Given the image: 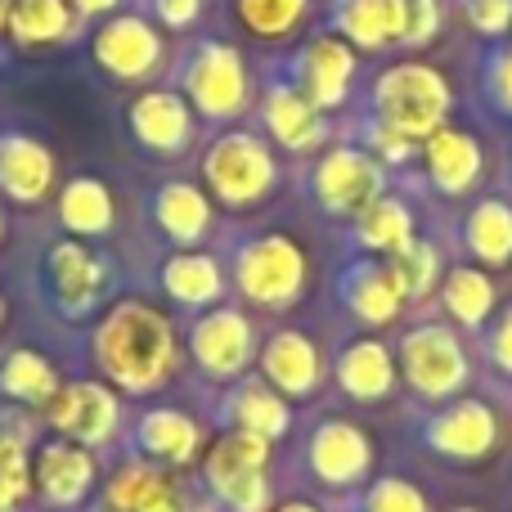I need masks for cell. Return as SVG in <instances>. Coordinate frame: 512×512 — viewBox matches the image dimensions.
Instances as JSON below:
<instances>
[{
	"label": "cell",
	"instance_id": "obj_1",
	"mask_svg": "<svg viewBox=\"0 0 512 512\" xmlns=\"http://www.w3.org/2000/svg\"><path fill=\"white\" fill-rule=\"evenodd\" d=\"M95 360L117 387L153 391L176 364V337H171V324L153 306L126 301L99 324Z\"/></svg>",
	"mask_w": 512,
	"mask_h": 512
},
{
	"label": "cell",
	"instance_id": "obj_2",
	"mask_svg": "<svg viewBox=\"0 0 512 512\" xmlns=\"http://www.w3.org/2000/svg\"><path fill=\"white\" fill-rule=\"evenodd\" d=\"M373 104H378L382 126H391L405 140H423V135L441 131L445 113H450V86H445V77L436 68L400 63V68L378 77Z\"/></svg>",
	"mask_w": 512,
	"mask_h": 512
},
{
	"label": "cell",
	"instance_id": "obj_3",
	"mask_svg": "<svg viewBox=\"0 0 512 512\" xmlns=\"http://www.w3.org/2000/svg\"><path fill=\"white\" fill-rule=\"evenodd\" d=\"M203 176L216 189L225 207H248L256 198L270 194L274 185V158L256 135L248 131H230L207 149L203 158Z\"/></svg>",
	"mask_w": 512,
	"mask_h": 512
},
{
	"label": "cell",
	"instance_id": "obj_4",
	"mask_svg": "<svg viewBox=\"0 0 512 512\" xmlns=\"http://www.w3.org/2000/svg\"><path fill=\"white\" fill-rule=\"evenodd\" d=\"M234 279H239L243 297H252L256 306H292L306 283V256L283 234H265V239L243 243Z\"/></svg>",
	"mask_w": 512,
	"mask_h": 512
},
{
	"label": "cell",
	"instance_id": "obj_5",
	"mask_svg": "<svg viewBox=\"0 0 512 512\" xmlns=\"http://www.w3.org/2000/svg\"><path fill=\"white\" fill-rule=\"evenodd\" d=\"M400 369H405L409 387L418 396L445 400L468 382V355L445 324H423L409 328L405 342H400Z\"/></svg>",
	"mask_w": 512,
	"mask_h": 512
},
{
	"label": "cell",
	"instance_id": "obj_6",
	"mask_svg": "<svg viewBox=\"0 0 512 512\" xmlns=\"http://www.w3.org/2000/svg\"><path fill=\"white\" fill-rule=\"evenodd\" d=\"M185 90L198 104V113L212 117V122L239 117L248 108V68H243L239 50L225 41L198 45V54L185 68Z\"/></svg>",
	"mask_w": 512,
	"mask_h": 512
},
{
	"label": "cell",
	"instance_id": "obj_7",
	"mask_svg": "<svg viewBox=\"0 0 512 512\" xmlns=\"http://www.w3.org/2000/svg\"><path fill=\"white\" fill-rule=\"evenodd\" d=\"M315 198L328 216H360L369 203L382 198V171L369 153L333 149L315 167Z\"/></svg>",
	"mask_w": 512,
	"mask_h": 512
},
{
	"label": "cell",
	"instance_id": "obj_8",
	"mask_svg": "<svg viewBox=\"0 0 512 512\" xmlns=\"http://www.w3.org/2000/svg\"><path fill=\"white\" fill-rule=\"evenodd\" d=\"M423 441L445 459H486L499 445V418L481 400H454L423 423Z\"/></svg>",
	"mask_w": 512,
	"mask_h": 512
},
{
	"label": "cell",
	"instance_id": "obj_9",
	"mask_svg": "<svg viewBox=\"0 0 512 512\" xmlns=\"http://www.w3.org/2000/svg\"><path fill=\"white\" fill-rule=\"evenodd\" d=\"M95 63L117 81L153 77L162 63V36L140 14L113 18V23H104L95 32Z\"/></svg>",
	"mask_w": 512,
	"mask_h": 512
},
{
	"label": "cell",
	"instance_id": "obj_10",
	"mask_svg": "<svg viewBox=\"0 0 512 512\" xmlns=\"http://www.w3.org/2000/svg\"><path fill=\"white\" fill-rule=\"evenodd\" d=\"M50 423L59 427L63 436H72V441L95 445V441H104V436H113L117 400H113V391H104L99 382H72V387L54 391Z\"/></svg>",
	"mask_w": 512,
	"mask_h": 512
},
{
	"label": "cell",
	"instance_id": "obj_11",
	"mask_svg": "<svg viewBox=\"0 0 512 512\" xmlns=\"http://www.w3.org/2000/svg\"><path fill=\"white\" fill-rule=\"evenodd\" d=\"M351 77H355V54L346 41L337 36H319V41L306 45L297 63V90L310 99V104L324 113V108H337L351 90Z\"/></svg>",
	"mask_w": 512,
	"mask_h": 512
},
{
	"label": "cell",
	"instance_id": "obj_12",
	"mask_svg": "<svg viewBox=\"0 0 512 512\" xmlns=\"http://www.w3.org/2000/svg\"><path fill=\"white\" fill-rule=\"evenodd\" d=\"M194 355L212 378H234L252 360V324L239 310H212L194 324Z\"/></svg>",
	"mask_w": 512,
	"mask_h": 512
},
{
	"label": "cell",
	"instance_id": "obj_13",
	"mask_svg": "<svg viewBox=\"0 0 512 512\" xmlns=\"http://www.w3.org/2000/svg\"><path fill=\"white\" fill-rule=\"evenodd\" d=\"M373 463L369 436L351 423H324L310 436V472H315L324 486H355L364 481Z\"/></svg>",
	"mask_w": 512,
	"mask_h": 512
},
{
	"label": "cell",
	"instance_id": "obj_14",
	"mask_svg": "<svg viewBox=\"0 0 512 512\" xmlns=\"http://www.w3.org/2000/svg\"><path fill=\"white\" fill-rule=\"evenodd\" d=\"M131 131L153 153H185L194 140V117L189 104L171 90H149L131 104Z\"/></svg>",
	"mask_w": 512,
	"mask_h": 512
},
{
	"label": "cell",
	"instance_id": "obj_15",
	"mask_svg": "<svg viewBox=\"0 0 512 512\" xmlns=\"http://www.w3.org/2000/svg\"><path fill=\"white\" fill-rule=\"evenodd\" d=\"M104 261L95 252H86L81 243H59L50 252V283H54V297L68 315H86L95 310L99 292H104Z\"/></svg>",
	"mask_w": 512,
	"mask_h": 512
},
{
	"label": "cell",
	"instance_id": "obj_16",
	"mask_svg": "<svg viewBox=\"0 0 512 512\" xmlns=\"http://www.w3.org/2000/svg\"><path fill=\"white\" fill-rule=\"evenodd\" d=\"M54 180V158L27 135H0V189L14 203H41Z\"/></svg>",
	"mask_w": 512,
	"mask_h": 512
},
{
	"label": "cell",
	"instance_id": "obj_17",
	"mask_svg": "<svg viewBox=\"0 0 512 512\" xmlns=\"http://www.w3.org/2000/svg\"><path fill=\"white\" fill-rule=\"evenodd\" d=\"M261 369L283 396H310L319 387V351L301 333H274L265 342Z\"/></svg>",
	"mask_w": 512,
	"mask_h": 512
},
{
	"label": "cell",
	"instance_id": "obj_18",
	"mask_svg": "<svg viewBox=\"0 0 512 512\" xmlns=\"http://www.w3.org/2000/svg\"><path fill=\"white\" fill-rule=\"evenodd\" d=\"M265 131H270L283 149L301 153L324 140V117H319V108L310 104L297 86H274L270 95H265Z\"/></svg>",
	"mask_w": 512,
	"mask_h": 512
},
{
	"label": "cell",
	"instance_id": "obj_19",
	"mask_svg": "<svg viewBox=\"0 0 512 512\" xmlns=\"http://www.w3.org/2000/svg\"><path fill=\"white\" fill-rule=\"evenodd\" d=\"M342 297H346V306H351V315H360L364 324H391V319L400 315L405 292H400L391 265L364 261V265H355V270H346Z\"/></svg>",
	"mask_w": 512,
	"mask_h": 512
},
{
	"label": "cell",
	"instance_id": "obj_20",
	"mask_svg": "<svg viewBox=\"0 0 512 512\" xmlns=\"http://www.w3.org/2000/svg\"><path fill=\"white\" fill-rule=\"evenodd\" d=\"M153 221L162 225V234H167L171 243H198L207 234V225H212V203H207L203 189L176 180V185L158 189V198H153Z\"/></svg>",
	"mask_w": 512,
	"mask_h": 512
},
{
	"label": "cell",
	"instance_id": "obj_21",
	"mask_svg": "<svg viewBox=\"0 0 512 512\" xmlns=\"http://www.w3.org/2000/svg\"><path fill=\"white\" fill-rule=\"evenodd\" d=\"M333 23L346 41L382 50L387 41H400V0H337Z\"/></svg>",
	"mask_w": 512,
	"mask_h": 512
},
{
	"label": "cell",
	"instance_id": "obj_22",
	"mask_svg": "<svg viewBox=\"0 0 512 512\" xmlns=\"http://www.w3.org/2000/svg\"><path fill=\"white\" fill-rule=\"evenodd\" d=\"M337 382L355 400H382L396 382V364L382 342H351L337 360Z\"/></svg>",
	"mask_w": 512,
	"mask_h": 512
},
{
	"label": "cell",
	"instance_id": "obj_23",
	"mask_svg": "<svg viewBox=\"0 0 512 512\" xmlns=\"http://www.w3.org/2000/svg\"><path fill=\"white\" fill-rule=\"evenodd\" d=\"M427 171L445 194H463L481 171V149L472 144V135L441 126V131L427 135Z\"/></svg>",
	"mask_w": 512,
	"mask_h": 512
},
{
	"label": "cell",
	"instance_id": "obj_24",
	"mask_svg": "<svg viewBox=\"0 0 512 512\" xmlns=\"http://www.w3.org/2000/svg\"><path fill=\"white\" fill-rule=\"evenodd\" d=\"M90 477H95V463H90V454L77 450V445H45L41 450L36 481H41L50 504H77L90 490Z\"/></svg>",
	"mask_w": 512,
	"mask_h": 512
},
{
	"label": "cell",
	"instance_id": "obj_25",
	"mask_svg": "<svg viewBox=\"0 0 512 512\" xmlns=\"http://www.w3.org/2000/svg\"><path fill=\"white\" fill-rule=\"evenodd\" d=\"M117 512H185V495L176 481L153 468H126L108 490Z\"/></svg>",
	"mask_w": 512,
	"mask_h": 512
},
{
	"label": "cell",
	"instance_id": "obj_26",
	"mask_svg": "<svg viewBox=\"0 0 512 512\" xmlns=\"http://www.w3.org/2000/svg\"><path fill=\"white\" fill-rule=\"evenodd\" d=\"M59 221L72 234H108L113 230V194L90 176L68 180L59 194Z\"/></svg>",
	"mask_w": 512,
	"mask_h": 512
},
{
	"label": "cell",
	"instance_id": "obj_27",
	"mask_svg": "<svg viewBox=\"0 0 512 512\" xmlns=\"http://www.w3.org/2000/svg\"><path fill=\"white\" fill-rule=\"evenodd\" d=\"M162 288L176 301H185V306H207V301L221 297V265L203 252L171 256L162 265Z\"/></svg>",
	"mask_w": 512,
	"mask_h": 512
},
{
	"label": "cell",
	"instance_id": "obj_28",
	"mask_svg": "<svg viewBox=\"0 0 512 512\" xmlns=\"http://www.w3.org/2000/svg\"><path fill=\"white\" fill-rule=\"evenodd\" d=\"M355 234H360V243L369 252H391L396 256L400 248L414 243V216H409V207L396 203V198H378V203H369L360 212Z\"/></svg>",
	"mask_w": 512,
	"mask_h": 512
},
{
	"label": "cell",
	"instance_id": "obj_29",
	"mask_svg": "<svg viewBox=\"0 0 512 512\" xmlns=\"http://www.w3.org/2000/svg\"><path fill=\"white\" fill-rule=\"evenodd\" d=\"M265 459H270V441H265V436L234 432V436H225V441L212 445V459H207V481L221 490V486H230V481L261 472Z\"/></svg>",
	"mask_w": 512,
	"mask_h": 512
},
{
	"label": "cell",
	"instance_id": "obj_30",
	"mask_svg": "<svg viewBox=\"0 0 512 512\" xmlns=\"http://www.w3.org/2000/svg\"><path fill=\"white\" fill-rule=\"evenodd\" d=\"M140 441H144V450L158 454V459L189 463L198 450V427H194V418L176 414V409H153L140 423Z\"/></svg>",
	"mask_w": 512,
	"mask_h": 512
},
{
	"label": "cell",
	"instance_id": "obj_31",
	"mask_svg": "<svg viewBox=\"0 0 512 512\" xmlns=\"http://www.w3.org/2000/svg\"><path fill=\"white\" fill-rule=\"evenodd\" d=\"M9 27H14L18 45H50L59 36H68L72 9H68V0H14Z\"/></svg>",
	"mask_w": 512,
	"mask_h": 512
},
{
	"label": "cell",
	"instance_id": "obj_32",
	"mask_svg": "<svg viewBox=\"0 0 512 512\" xmlns=\"http://www.w3.org/2000/svg\"><path fill=\"white\" fill-rule=\"evenodd\" d=\"M463 239H468V252L486 265H504L512 256V207L481 203L463 225Z\"/></svg>",
	"mask_w": 512,
	"mask_h": 512
},
{
	"label": "cell",
	"instance_id": "obj_33",
	"mask_svg": "<svg viewBox=\"0 0 512 512\" xmlns=\"http://www.w3.org/2000/svg\"><path fill=\"white\" fill-rule=\"evenodd\" d=\"M445 310H450L459 324L481 328L486 315L495 310V283H490L481 270L459 265V270H450V279H445Z\"/></svg>",
	"mask_w": 512,
	"mask_h": 512
},
{
	"label": "cell",
	"instance_id": "obj_34",
	"mask_svg": "<svg viewBox=\"0 0 512 512\" xmlns=\"http://www.w3.org/2000/svg\"><path fill=\"white\" fill-rule=\"evenodd\" d=\"M0 387L23 405H45V400H54V369L36 351H14L0 369Z\"/></svg>",
	"mask_w": 512,
	"mask_h": 512
},
{
	"label": "cell",
	"instance_id": "obj_35",
	"mask_svg": "<svg viewBox=\"0 0 512 512\" xmlns=\"http://www.w3.org/2000/svg\"><path fill=\"white\" fill-rule=\"evenodd\" d=\"M234 418H239V432H252V436H265V441H274V436L288 432V405H283L274 391L265 387H243L239 396H234Z\"/></svg>",
	"mask_w": 512,
	"mask_h": 512
},
{
	"label": "cell",
	"instance_id": "obj_36",
	"mask_svg": "<svg viewBox=\"0 0 512 512\" xmlns=\"http://www.w3.org/2000/svg\"><path fill=\"white\" fill-rule=\"evenodd\" d=\"M391 274H396L400 292L405 297H427L436 283V274H441V261H436V248H427V243H409V248H400L391 256Z\"/></svg>",
	"mask_w": 512,
	"mask_h": 512
},
{
	"label": "cell",
	"instance_id": "obj_37",
	"mask_svg": "<svg viewBox=\"0 0 512 512\" xmlns=\"http://www.w3.org/2000/svg\"><path fill=\"white\" fill-rule=\"evenodd\" d=\"M301 14L306 0H239V18L256 36H288Z\"/></svg>",
	"mask_w": 512,
	"mask_h": 512
},
{
	"label": "cell",
	"instance_id": "obj_38",
	"mask_svg": "<svg viewBox=\"0 0 512 512\" xmlns=\"http://www.w3.org/2000/svg\"><path fill=\"white\" fill-rule=\"evenodd\" d=\"M364 512H427V499L418 486L400 477H382L373 481V490L364 495Z\"/></svg>",
	"mask_w": 512,
	"mask_h": 512
},
{
	"label": "cell",
	"instance_id": "obj_39",
	"mask_svg": "<svg viewBox=\"0 0 512 512\" xmlns=\"http://www.w3.org/2000/svg\"><path fill=\"white\" fill-rule=\"evenodd\" d=\"M441 23L436 0H400V41L405 45H427Z\"/></svg>",
	"mask_w": 512,
	"mask_h": 512
},
{
	"label": "cell",
	"instance_id": "obj_40",
	"mask_svg": "<svg viewBox=\"0 0 512 512\" xmlns=\"http://www.w3.org/2000/svg\"><path fill=\"white\" fill-rule=\"evenodd\" d=\"M463 9H468L472 27L486 36L508 32V23H512V0H463Z\"/></svg>",
	"mask_w": 512,
	"mask_h": 512
},
{
	"label": "cell",
	"instance_id": "obj_41",
	"mask_svg": "<svg viewBox=\"0 0 512 512\" xmlns=\"http://www.w3.org/2000/svg\"><path fill=\"white\" fill-rule=\"evenodd\" d=\"M486 355H490V364H495V369L512 373V306L495 319V328H490V337H486Z\"/></svg>",
	"mask_w": 512,
	"mask_h": 512
},
{
	"label": "cell",
	"instance_id": "obj_42",
	"mask_svg": "<svg viewBox=\"0 0 512 512\" xmlns=\"http://www.w3.org/2000/svg\"><path fill=\"white\" fill-rule=\"evenodd\" d=\"M198 5L203 0H153V9H158V18L167 27H189L198 18Z\"/></svg>",
	"mask_w": 512,
	"mask_h": 512
},
{
	"label": "cell",
	"instance_id": "obj_43",
	"mask_svg": "<svg viewBox=\"0 0 512 512\" xmlns=\"http://www.w3.org/2000/svg\"><path fill=\"white\" fill-rule=\"evenodd\" d=\"M490 95H495L499 104H504L508 113H512V50L499 54L495 68H490Z\"/></svg>",
	"mask_w": 512,
	"mask_h": 512
},
{
	"label": "cell",
	"instance_id": "obj_44",
	"mask_svg": "<svg viewBox=\"0 0 512 512\" xmlns=\"http://www.w3.org/2000/svg\"><path fill=\"white\" fill-rule=\"evenodd\" d=\"M409 144H414V140H405V135H396V131H391V126H378V131H373V149H378L382 158H391V162L409 158Z\"/></svg>",
	"mask_w": 512,
	"mask_h": 512
},
{
	"label": "cell",
	"instance_id": "obj_45",
	"mask_svg": "<svg viewBox=\"0 0 512 512\" xmlns=\"http://www.w3.org/2000/svg\"><path fill=\"white\" fill-rule=\"evenodd\" d=\"M77 5V14H108V9H117V0H72Z\"/></svg>",
	"mask_w": 512,
	"mask_h": 512
},
{
	"label": "cell",
	"instance_id": "obj_46",
	"mask_svg": "<svg viewBox=\"0 0 512 512\" xmlns=\"http://www.w3.org/2000/svg\"><path fill=\"white\" fill-rule=\"evenodd\" d=\"M9 9H14V0H0V27L9 23Z\"/></svg>",
	"mask_w": 512,
	"mask_h": 512
},
{
	"label": "cell",
	"instance_id": "obj_47",
	"mask_svg": "<svg viewBox=\"0 0 512 512\" xmlns=\"http://www.w3.org/2000/svg\"><path fill=\"white\" fill-rule=\"evenodd\" d=\"M279 512H319V508H310V504H283Z\"/></svg>",
	"mask_w": 512,
	"mask_h": 512
},
{
	"label": "cell",
	"instance_id": "obj_48",
	"mask_svg": "<svg viewBox=\"0 0 512 512\" xmlns=\"http://www.w3.org/2000/svg\"><path fill=\"white\" fill-rule=\"evenodd\" d=\"M0 512H9V504H5V499H0Z\"/></svg>",
	"mask_w": 512,
	"mask_h": 512
},
{
	"label": "cell",
	"instance_id": "obj_49",
	"mask_svg": "<svg viewBox=\"0 0 512 512\" xmlns=\"http://www.w3.org/2000/svg\"><path fill=\"white\" fill-rule=\"evenodd\" d=\"M454 512H477V508H454Z\"/></svg>",
	"mask_w": 512,
	"mask_h": 512
},
{
	"label": "cell",
	"instance_id": "obj_50",
	"mask_svg": "<svg viewBox=\"0 0 512 512\" xmlns=\"http://www.w3.org/2000/svg\"><path fill=\"white\" fill-rule=\"evenodd\" d=\"M0 230H5V225H0Z\"/></svg>",
	"mask_w": 512,
	"mask_h": 512
},
{
	"label": "cell",
	"instance_id": "obj_51",
	"mask_svg": "<svg viewBox=\"0 0 512 512\" xmlns=\"http://www.w3.org/2000/svg\"><path fill=\"white\" fill-rule=\"evenodd\" d=\"M0 310H5V306H0Z\"/></svg>",
	"mask_w": 512,
	"mask_h": 512
}]
</instances>
